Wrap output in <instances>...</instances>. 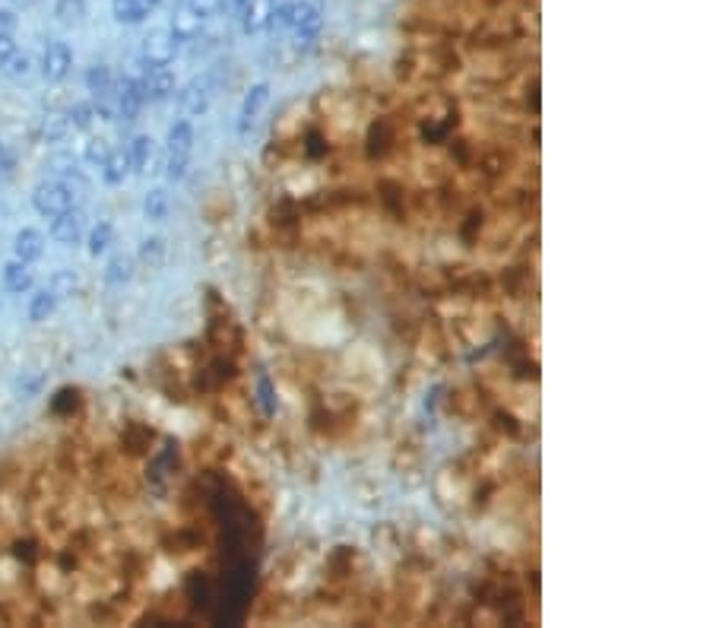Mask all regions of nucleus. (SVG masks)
Instances as JSON below:
<instances>
[{"instance_id":"obj_6","label":"nucleus","mask_w":713,"mask_h":628,"mask_svg":"<svg viewBox=\"0 0 713 628\" xmlns=\"http://www.w3.org/2000/svg\"><path fill=\"white\" fill-rule=\"evenodd\" d=\"M83 229H86V219L80 210H64L61 216H54V223H51V235H54V242H61V245H77L80 238H83Z\"/></svg>"},{"instance_id":"obj_34","label":"nucleus","mask_w":713,"mask_h":628,"mask_svg":"<svg viewBox=\"0 0 713 628\" xmlns=\"http://www.w3.org/2000/svg\"><path fill=\"white\" fill-rule=\"evenodd\" d=\"M260 400H264V410H267V413H273V410H276V403H273V391H270V381H267V378L260 381Z\"/></svg>"},{"instance_id":"obj_5","label":"nucleus","mask_w":713,"mask_h":628,"mask_svg":"<svg viewBox=\"0 0 713 628\" xmlns=\"http://www.w3.org/2000/svg\"><path fill=\"white\" fill-rule=\"evenodd\" d=\"M203 23H206V16H200L191 4H181L172 16V26H168V32L175 35L178 42H194L197 35L203 32Z\"/></svg>"},{"instance_id":"obj_24","label":"nucleus","mask_w":713,"mask_h":628,"mask_svg":"<svg viewBox=\"0 0 713 628\" xmlns=\"http://www.w3.org/2000/svg\"><path fill=\"white\" fill-rule=\"evenodd\" d=\"M111 238H115V232H111V226H108V223H99L96 229L89 232V254H92V257H99L102 251H108Z\"/></svg>"},{"instance_id":"obj_14","label":"nucleus","mask_w":713,"mask_h":628,"mask_svg":"<svg viewBox=\"0 0 713 628\" xmlns=\"http://www.w3.org/2000/svg\"><path fill=\"white\" fill-rule=\"evenodd\" d=\"M130 280H134V257H127V254L111 257L108 267H105V283L108 286H124Z\"/></svg>"},{"instance_id":"obj_26","label":"nucleus","mask_w":713,"mask_h":628,"mask_svg":"<svg viewBox=\"0 0 713 628\" xmlns=\"http://www.w3.org/2000/svg\"><path fill=\"white\" fill-rule=\"evenodd\" d=\"M77 273H73V270H58V273H54L51 276V292L54 295H73V292H77Z\"/></svg>"},{"instance_id":"obj_28","label":"nucleus","mask_w":713,"mask_h":628,"mask_svg":"<svg viewBox=\"0 0 713 628\" xmlns=\"http://www.w3.org/2000/svg\"><path fill=\"white\" fill-rule=\"evenodd\" d=\"M67 131H73L70 121H67V115H51V118L45 121V137H48V140H61Z\"/></svg>"},{"instance_id":"obj_15","label":"nucleus","mask_w":713,"mask_h":628,"mask_svg":"<svg viewBox=\"0 0 713 628\" xmlns=\"http://www.w3.org/2000/svg\"><path fill=\"white\" fill-rule=\"evenodd\" d=\"M86 86L96 99H105V96L115 92V77H111V70L105 64H96V67H89V73H86Z\"/></svg>"},{"instance_id":"obj_17","label":"nucleus","mask_w":713,"mask_h":628,"mask_svg":"<svg viewBox=\"0 0 713 628\" xmlns=\"http://www.w3.org/2000/svg\"><path fill=\"white\" fill-rule=\"evenodd\" d=\"M127 156H130V165H134V172H149V162H153V156H156V146L149 137H134Z\"/></svg>"},{"instance_id":"obj_25","label":"nucleus","mask_w":713,"mask_h":628,"mask_svg":"<svg viewBox=\"0 0 713 628\" xmlns=\"http://www.w3.org/2000/svg\"><path fill=\"white\" fill-rule=\"evenodd\" d=\"M140 257L149 267H162V261H165V242H162V238H146V242L140 245Z\"/></svg>"},{"instance_id":"obj_7","label":"nucleus","mask_w":713,"mask_h":628,"mask_svg":"<svg viewBox=\"0 0 713 628\" xmlns=\"http://www.w3.org/2000/svg\"><path fill=\"white\" fill-rule=\"evenodd\" d=\"M73 64V54L64 42H51L42 54V73L48 80H64Z\"/></svg>"},{"instance_id":"obj_23","label":"nucleus","mask_w":713,"mask_h":628,"mask_svg":"<svg viewBox=\"0 0 713 628\" xmlns=\"http://www.w3.org/2000/svg\"><path fill=\"white\" fill-rule=\"evenodd\" d=\"M162 175L168 181H181L187 175V153H165L162 159Z\"/></svg>"},{"instance_id":"obj_10","label":"nucleus","mask_w":713,"mask_h":628,"mask_svg":"<svg viewBox=\"0 0 713 628\" xmlns=\"http://www.w3.org/2000/svg\"><path fill=\"white\" fill-rule=\"evenodd\" d=\"M178 105L184 115H203L206 108H210V89H206V83H200V80L187 83L178 92Z\"/></svg>"},{"instance_id":"obj_27","label":"nucleus","mask_w":713,"mask_h":628,"mask_svg":"<svg viewBox=\"0 0 713 628\" xmlns=\"http://www.w3.org/2000/svg\"><path fill=\"white\" fill-rule=\"evenodd\" d=\"M67 121L70 127H77V131H86V127L96 121V112H92V105H73L67 112Z\"/></svg>"},{"instance_id":"obj_4","label":"nucleus","mask_w":713,"mask_h":628,"mask_svg":"<svg viewBox=\"0 0 713 628\" xmlns=\"http://www.w3.org/2000/svg\"><path fill=\"white\" fill-rule=\"evenodd\" d=\"M143 102H162L175 92V73L168 67H149V73L140 80Z\"/></svg>"},{"instance_id":"obj_3","label":"nucleus","mask_w":713,"mask_h":628,"mask_svg":"<svg viewBox=\"0 0 713 628\" xmlns=\"http://www.w3.org/2000/svg\"><path fill=\"white\" fill-rule=\"evenodd\" d=\"M178 45H181V42H178L168 29H156V32H149V35H146L140 58H143L149 67H168V64L175 61Z\"/></svg>"},{"instance_id":"obj_1","label":"nucleus","mask_w":713,"mask_h":628,"mask_svg":"<svg viewBox=\"0 0 713 628\" xmlns=\"http://www.w3.org/2000/svg\"><path fill=\"white\" fill-rule=\"evenodd\" d=\"M324 29V13L311 0H295L292 4V16H289V32L295 45H311Z\"/></svg>"},{"instance_id":"obj_16","label":"nucleus","mask_w":713,"mask_h":628,"mask_svg":"<svg viewBox=\"0 0 713 628\" xmlns=\"http://www.w3.org/2000/svg\"><path fill=\"white\" fill-rule=\"evenodd\" d=\"M4 286L7 292H26L32 286V270L23 261H10L4 267Z\"/></svg>"},{"instance_id":"obj_32","label":"nucleus","mask_w":713,"mask_h":628,"mask_svg":"<svg viewBox=\"0 0 713 628\" xmlns=\"http://www.w3.org/2000/svg\"><path fill=\"white\" fill-rule=\"evenodd\" d=\"M13 169H16V159H13V153L7 150V146L0 143V181H7L13 175Z\"/></svg>"},{"instance_id":"obj_11","label":"nucleus","mask_w":713,"mask_h":628,"mask_svg":"<svg viewBox=\"0 0 713 628\" xmlns=\"http://www.w3.org/2000/svg\"><path fill=\"white\" fill-rule=\"evenodd\" d=\"M267 99H270V86L267 83L251 86V92L245 96V105H241V134H248L251 127H254V118L260 115V108L267 105Z\"/></svg>"},{"instance_id":"obj_29","label":"nucleus","mask_w":713,"mask_h":628,"mask_svg":"<svg viewBox=\"0 0 713 628\" xmlns=\"http://www.w3.org/2000/svg\"><path fill=\"white\" fill-rule=\"evenodd\" d=\"M108 153H111V143L102 140V137L89 140V146H86V159H89V162H96V165H102V162L108 159Z\"/></svg>"},{"instance_id":"obj_30","label":"nucleus","mask_w":713,"mask_h":628,"mask_svg":"<svg viewBox=\"0 0 713 628\" xmlns=\"http://www.w3.org/2000/svg\"><path fill=\"white\" fill-rule=\"evenodd\" d=\"M29 54H13V58L7 61V73H10V77H26V73H29Z\"/></svg>"},{"instance_id":"obj_22","label":"nucleus","mask_w":713,"mask_h":628,"mask_svg":"<svg viewBox=\"0 0 713 628\" xmlns=\"http://www.w3.org/2000/svg\"><path fill=\"white\" fill-rule=\"evenodd\" d=\"M61 23H80L86 16V0H58V7H54Z\"/></svg>"},{"instance_id":"obj_33","label":"nucleus","mask_w":713,"mask_h":628,"mask_svg":"<svg viewBox=\"0 0 713 628\" xmlns=\"http://www.w3.org/2000/svg\"><path fill=\"white\" fill-rule=\"evenodd\" d=\"M16 54V42H13V35H0V70L7 67V61Z\"/></svg>"},{"instance_id":"obj_2","label":"nucleus","mask_w":713,"mask_h":628,"mask_svg":"<svg viewBox=\"0 0 713 628\" xmlns=\"http://www.w3.org/2000/svg\"><path fill=\"white\" fill-rule=\"evenodd\" d=\"M32 203L42 216L54 219V216H61L64 210H70L73 203H77V197H73V191L67 188L64 181H42L32 194Z\"/></svg>"},{"instance_id":"obj_19","label":"nucleus","mask_w":713,"mask_h":628,"mask_svg":"<svg viewBox=\"0 0 713 628\" xmlns=\"http://www.w3.org/2000/svg\"><path fill=\"white\" fill-rule=\"evenodd\" d=\"M191 146H194V127L187 121L172 124V131H168V153H187L191 156Z\"/></svg>"},{"instance_id":"obj_13","label":"nucleus","mask_w":713,"mask_h":628,"mask_svg":"<svg viewBox=\"0 0 713 628\" xmlns=\"http://www.w3.org/2000/svg\"><path fill=\"white\" fill-rule=\"evenodd\" d=\"M130 169H134V165H130V156L124 150H111L108 159L102 162V178H105V184H121L130 175Z\"/></svg>"},{"instance_id":"obj_21","label":"nucleus","mask_w":713,"mask_h":628,"mask_svg":"<svg viewBox=\"0 0 713 628\" xmlns=\"http://www.w3.org/2000/svg\"><path fill=\"white\" fill-rule=\"evenodd\" d=\"M153 13L143 0H115V16L121 23H143L146 16Z\"/></svg>"},{"instance_id":"obj_9","label":"nucleus","mask_w":713,"mask_h":628,"mask_svg":"<svg viewBox=\"0 0 713 628\" xmlns=\"http://www.w3.org/2000/svg\"><path fill=\"white\" fill-rule=\"evenodd\" d=\"M115 89H118V108H121V118L134 121V118L140 115V108L146 105V102H143V92H140V83H137V80H130V77H124V80L115 83Z\"/></svg>"},{"instance_id":"obj_31","label":"nucleus","mask_w":713,"mask_h":628,"mask_svg":"<svg viewBox=\"0 0 713 628\" xmlns=\"http://www.w3.org/2000/svg\"><path fill=\"white\" fill-rule=\"evenodd\" d=\"M184 4H191L200 16H206V20H210L213 13H219L222 10V4L225 0H184Z\"/></svg>"},{"instance_id":"obj_20","label":"nucleus","mask_w":713,"mask_h":628,"mask_svg":"<svg viewBox=\"0 0 713 628\" xmlns=\"http://www.w3.org/2000/svg\"><path fill=\"white\" fill-rule=\"evenodd\" d=\"M54 305H58V295H54L51 289L39 292V295L32 299V305H29V321H35V324L48 321L51 314H54Z\"/></svg>"},{"instance_id":"obj_8","label":"nucleus","mask_w":713,"mask_h":628,"mask_svg":"<svg viewBox=\"0 0 713 628\" xmlns=\"http://www.w3.org/2000/svg\"><path fill=\"white\" fill-rule=\"evenodd\" d=\"M273 7H276V0H245V4L238 7V13H241V26H245V32H260V29H267Z\"/></svg>"},{"instance_id":"obj_12","label":"nucleus","mask_w":713,"mask_h":628,"mask_svg":"<svg viewBox=\"0 0 713 628\" xmlns=\"http://www.w3.org/2000/svg\"><path fill=\"white\" fill-rule=\"evenodd\" d=\"M13 251H16V261H39L42 251H45V238L42 232H35V229H23L20 235H16V242H13Z\"/></svg>"},{"instance_id":"obj_35","label":"nucleus","mask_w":713,"mask_h":628,"mask_svg":"<svg viewBox=\"0 0 713 628\" xmlns=\"http://www.w3.org/2000/svg\"><path fill=\"white\" fill-rule=\"evenodd\" d=\"M16 29V16L10 10H0V35H13Z\"/></svg>"},{"instance_id":"obj_18","label":"nucleus","mask_w":713,"mask_h":628,"mask_svg":"<svg viewBox=\"0 0 713 628\" xmlns=\"http://www.w3.org/2000/svg\"><path fill=\"white\" fill-rule=\"evenodd\" d=\"M168 210H172V200H168V191L156 188V191H149V194H146L143 213H146L149 223H162V219L168 216Z\"/></svg>"}]
</instances>
